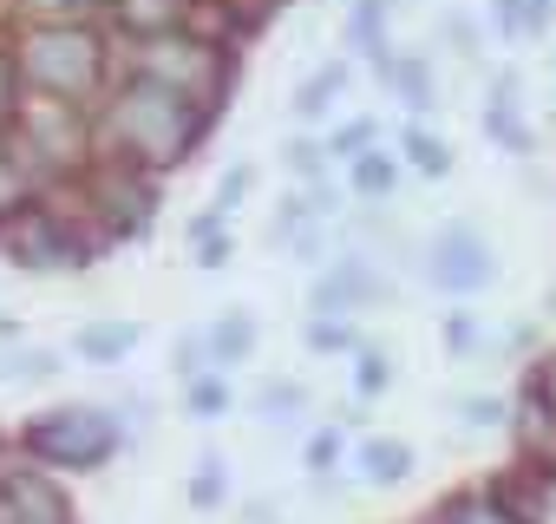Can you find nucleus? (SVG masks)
<instances>
[{
	"instance_id": "nucleus-1",
	"label": "nucleus",
	"mask_w": 556,
	"mask_h": 524,
	"mask_svg": "<svg viewBox=\"0 0 556 524\" xmlns=\"http://www.w3.org/2000/svg\"><path fill=\"white\" fill-rule=\"evenodd\" d=\"M112 132H118V145H125L131 158H144V164H177V158L197 145L203 112H197V99H184V92H170V86H157V79H131L125 99H118V112H112Z\"/></svg>"
},
{
	"instance_id": "nucleus-2",
	"label": "nucleus",
	"mask_w": 556,
	"mask_h": 524,
	"mask_svg": "<svg viewBox=\"0 0 556 524\" xmlns=\"http://www.w3.org/2000/svg\"><path fill=\"white\" fill-rule=\"evenodd\" d=\"M27 446H34L47 465L86 472V465L112 459L118 426H112V413H99V407H60V413H40V420L27 426Z\"/></svg>"
},
{
	"instance_id": "nucleus-3",
	"label": "nucleus",
	"mask_w": 556,
	"mask_h": 524,
	"mask_svg": "<svg viewBox=\"0 0 556 524\" xmlns=\"http://www.w3.org/2000/svg\"><path fill=\"white\" fill-rule=\"evenodd\" d=\"M27 79L47 86V92H60V99L92 92V79H99V40L79 34V27H40L27 40Z\"/></svg>"
},
{
	"instance_id": "nucleus-4",
	"label": "nucleus",
	"mask_w": 556,
	"mask_h": 524,
	"mask_svg": "<svg viewBox=\"0 0 556 524\" xmlns=\"http://www.w3.org/2000/svg\"><path fill=\"white\" fill-rule=\"evenodd\" d=\"M0 249H8L21 270H73V262H79L73 236L47 210H14L8 223H0Z\"/></svg>"
},
{
	"instance_id": "nucleus-5",
	"label": "nucleus",
	"mask_w": 556,
	"mask_h": 524,
	"mask_svg": "<svg viewBox=\"0 0 556 524\" xmlns=\"http://www.w3.org/2000/svg\"><path fill=\"white\" fill-rule=\"evenodd\" d=\"M216 73H223L216 53L197 47V40H177V34H157L151 53H144V79H157V86H170V92H184V99H197Z\"/></svg>"
},
{
	"instance_id": "nucleus-6",
	"label": "nucleus",
	"mask_w": 556,
	"mask_h": 524,
	"mask_svg": "<svg viewBox=\"0 0 556 524\" xmlns=\"http://www.w3.org/2000/svg\"><path fill=\"white\" fill-rule=\"evenodd\" d=\"M432 289H452V296H471V289H484L491 283V249L471 236V229H445L439 242H432Z\"/></svg>"
},
{
	"instance_id": "nucleus-7",
	"label": "nucleus",
	"mask_w": 556,
	"mask_h": 524,
	"mask_svg": "<svg viewBox=\"0 0 556 524\" xmlns=\"http://www.w3.org/2000/svg\"><path fill=\"white\" fill-rule=\"evenodd\" d=\"M27 138H34L47 158H79V151H86V132H79L73 105H34V112H27Z\"/></svg>"
},
{
	"instance_id": "nucleus-8",
	"label": "nucleus",
	"mask_w": 556,
	"mask_h": 524,
	"mask_svg": "<svg viewBox=\"0 0 556 524\" xmlns=\"http://www.w3.org/2000/svg\"><path fill=\"white\" fill-rule=\"evenodd\" d=\"M177 21H184V0H118V27H131L144 40L170 34Z\"/></svg>"
},
{
	"instance_id": "nucleus-9",
	"label": "nucleus",
	"mask_w": 556,
	"mask_h": 524,
	"mask_svg": "<svg viewBox=\"0 0 556 524\" xmlns=\"http://www.w3.org/2000/svg\"><path fill=\"white\" fill-rule=\"evenodd\" d=\"M131 348H138V328H131V322H118V328H112V322H92V328L79 335V354H86V361H125Z\"/></svg>"
},
{
	"instance_id": "nucleus-10",
	"label": "nucleus",
	"mask_w": 556,
	"mask_h": 524,
	"mask_svg": "<svg viewBox=\"0 0 556 524\" xmlns=\"http://www.w3.org/2000/svg\"><path fill=\"white\" fill-rule=\"evenodd\" d=\"M361 472H367L374 485H400V478L413 472V446H400V439H374V446L361 452Z\"/></svg>"
},
{
	"instance_id": "nucleus-11",
	"label": "nucleus",
	"mask_w": 556,
	"mask_h": 524,
	"mask_svg": "<svg viewBox=\"0 0 556 524\" xmlns=\"http://www.w3.org/2000/svg\"><path fill=\"white\" fill-rule=\"evenodd\" d=\"M361 296H374V283H367V276L354 270V262H341V270H334V276H328V283L315 289V309H328V315H334L341 302H361Z\"/></svg>"
},
{
	"instance_id": "nucleus-12",
	"label": "nucleus",
	"mask_w": 556,
	"mask_h": 524,
	"mask_svg": "<svg viewBox=\"0 0 556 524\" xmlns=\"http://www.w3.org/2000/svg\"><path fill=\"white\" fill-rule=\"evenodd\" d=\"M341 86H348V66H328V73H315V79L302 86V99H295V112H302V118H321V112H328V99H334Z\"/></svg>"
},
{
	"instance_id": "nucleus-13",
	"label": "nucleus",
	"mask_w": 556,
	"mask_h": 524,
	"mask_svg": "<svg viewBox=\"0 0 556 524\" xmlns=\"http://www.w3.org/2000/svg\"><path fill=\"white\" fill-rule=\"evenodd\" d=\"M249 341H255L249 315H229L223 328H210V354H216V361H242V354H249Z\"/></svg>"
},
{
	"instance_id": "nucleus-14",
	"label": "nucleus",
	"mask_w": 556,
	"mask_h": 524,
	"mask_svg": "<svg viewBox=\"0 0 556 524\" xmlns=\"http://www.w3.org/2000/svg\"><path fill=\"white\" fill-rule=\"evenodd\" d=\"M406 164H413V171H426V177H445V164H452V158H445V145H439V138L406 132Z\"/></svg>"
},
{
	"instance_id": "nucleus-15",
	"label": "nucleus",
	"mask_w": 556,
	"mask_h": 524,
	"mask_svg": "<svg viewBox=\"0 0 556 524\" xmlns=\"http://www.w3.org/2000/svg\"><path fill=\"white\" fill-rule=\"evenodd\" d=\"M354 184L374 190V197H387V190H393V158H387V151H361V158H354Z\"/></svg>"
},
{
	"instance_id": "nucleus-16",
	"label": "nucleus",
	"mask_w": 556,
	"mask_h": 524,
	"mask_svg": "<svg viewBox=\"0 0 556 524\" xmlns=\"http://www.w3.org/2000/svg\"><path fill=\"white\" fill-rule=\"evenodd\" d=\"M387 73H393V86H400V92H406L413 105H426V99H432V73H426L419 60H393Z\"/></svg>"
},
{
	"instance_id": "nucleus-17",
	"label": "nucleus",
	"mask_w": 556,
	"mask_h": 524,
	"mask_svg": "<svg viewBox=\"0 0 556 524\" xmlns=\"http://www.w3.org/2000/svg\"><path fill=\"white\" fill-rule=\"evenodd\" d=\"M458 517H465V524H530L523 511H504V498H471Z\"/></svg>"
},
{
	"instance_id": "nucleus-18",
	"label": "nucleus",
	"mask_w": 556,
	"mask_h": 524,
	"mask_svg": "<svg viewBox=\"0 0 556 524\" xmlns=\"http://www.w3.org/2000/svg\"><path fill=\"white\" fill-rule=\"evenodd\" d=\"M223 491H229V485H223V465H216V459H210V465H203V472H197V478H190V498H197V504H216V498H223Z\"/></svg>"
},
{
	"instance_id": "nucleus-19",
	"label": "nucleus",
	"mask_w": 556,
	"mask_h": 524,
	"mask_svg": "<svg viewBox=\"0 0 556 524\" xmlns=\"http://www.w3.org/2000/svg\"><path fill=\"white\" fill-rule=\"evenodd\" d=\"M510 27L543 34V27H549V0H517V8H510Z\"/></svg>"
},
{
	"instance_id": "nucleus-20",
	"label": "nucleus",
	"mask_w": 556,
	"mask_h": 524,
	"mask_svg": "<svg viewBox=\"0 0 556 524\" xmlns=\"http://www.w3.org/2000/svg\"><path fill=\"white\" fill-rule=\"evenodd\" d=\"M380 0H361V8H354V40H374V53H380Z\"/></svg>"
},
{
	"instance_id": "nucleus-21",
	"label": "nucleus",
	"mask_w": 556,
	"mask_h": 524,
	"mask_svg": "<svg viewBox=\"0 0 556 524\" xmlns=\"http://www.w3.org/2000/svg\"><path fill=\"white\" fill-rule=\"evenodd\" d=\"M387 380H393V374H387V354H361V374H354V387H361V394H380Z\"/></svg>"
},
{
	"instance_id": "nucleus-22",
	"label": "nucleus",
	"mask_w": 556,
	"mask_h": 524,
	"mask_svg": "<svg viewBox=\"0 0 556 524\" xmlns=\"http://www.w3.org/2000/svg\"><path fill=\"white\" fill-rule=\"evenodd\" d=\"M190 407H197V413H223V407H229L223 380H197V387H190Z\"/></svg>"
},
{
	"instance_id": "nucleus-23",
	"label": "nucleus",
	"mask_w": 556,
	"mask_h": 524,
	"mask_svg": "<svg viewBox=\"0 0 556 524\" xmlns=\"http://www.w3.org/2000/svg\"><path fill=\"white\" fill-rule=\"evenodd\" d=\"M21 190H27V184H21V171L0 158V210H21Z\"/></svg>"
},
{
	"instance_id": "nucleus-24",
	"label": "nucleus",
	"mask_w": 556,
	"mask_h": 524,
	"mask_svg": "<svg viewBox=\"0 0 556 524\" xmlns=\"http://www.w3.org/2000/svg\"><path fill=\"white\" fill-rule=\"evenodd\" d=\"M308 348H348V328L341 322H308Z\"/></svg>"
},
{
	"instance_id": "nucleus-25",
	"label": "nucleus",
	"mask_w": 556,
	"mask_h": 524,
	"mask_svg": "<svg viewBox=\"0 0 556 524\" xmlns=\"http://www.w3.org/2000/svg\"><path fill=\"white\" fill-rule=\"evenodd\" d=\"M334 452H341V433H321V439L308 446V465L321 472V465H334Z\"/></svg>"
},
{
	"instance_id": "nucleus-26",
	"label": "nucleus",
	"mask_w": 556,
	"mask_h": 524,
	"mask_svg": "<svg viewBox=\"0 0 556 524\" xmlns=\"http://www.w3.org/2000/svg\"><path fill=\"white\" fill-rule=\"evenodd\" d=\"M8 105H14V60L0 53V118H8Z\"/></svg>"
},
{
	"instance_id": "nucleus-27",
	"label": "nucleus",
	"mask_w": 556,
	"mask_h": 524,
	"mask_svg": "<svg viewBox=\"0 0 556 524\" xmlns=\"http://www.w3.org/2000/svg\"><path fill=\"white\" fill-rule=\"evenodd\" d=\"M34 8H47V14H86L92 0H34Z\"/></svg>"
},
{
	"instance_id": "nucleus-28",
	"label": "nucleus",
	"mask_w": 556,
	"mask_h": 524,
	"mask_svg": "<svg viewBox=\"0 0 556 524\" xmlns=\"http://www.w3.org/2000/svg\"><path fill=\"white\" fill-rule=\"evenodd\" d=\"M543 400H549V407H556V374H549V387H543Z\"/></svg>"
}]
</instances>
